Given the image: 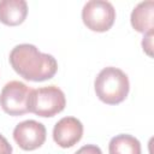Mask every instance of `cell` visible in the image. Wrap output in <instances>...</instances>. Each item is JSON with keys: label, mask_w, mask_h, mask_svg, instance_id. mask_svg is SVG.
<instances>
[{"label": "cell", "mask_w": 154, "mask_h": 154, "mask_svg": "<svg viewBox=\"0 0 154 154\" xmlns=\"http://www.w3.org/2000/svg\"><path fill=\"white\" fill-rule=\"evenodd\" d=\"M8 59L19 76L32 82L51 79L58 70V63L53 55L40 52L30 43L17 45L12 48Z\"/></svg>", "instance_id": "obj_1"}, {"label": "cell", "mask_w": 154, "mask_h": 154, "mask_svg": "<svg viewBox=\"0 0 154 154\" xmlns=\"http://www.w3.org/2000/svg\"><path fill=\"white\" fill-rule=\"evenodd\" d=\"M96 96L107 105L123 102L130 89L129 78L118 67L108 66L102 69L94 81Z\"/></svg>", "instance_id": "obj_2"}, {"label": "cell", "mask_w": 154, "mask_h": 154, "mask_svg": "<svg viewBox=\"0 0 154 154\" xmlns=\"http://www.w3.org/2000/svg\"><path fill=\"white\" fill-rule=\"evenodd\" d=\"M65 105L66 99L64 91L55 85H48L31 89L28 101V112L38 117H54L65 108Z\"/></svg>", "instance_id": "obj_3"}, {"label": "cell", "mask_w": 154, "mask_h": 154, "mask_svg": "<svg viewBox=\"0 0 154 154\" xmlns=\"http://www.w3.org/2000/svg\"><path fill=\"white\" fill-rule=\"evenodd\" d=\"M82 19L88 29L103 32L112 28L116 19V10L109 1L90 0L83 6Z\"/></svg>", "instance_id": "obj_4"}, {"label": "cell", "mask_w": 154, "mask_h": 154, "mask_svg": "<svg viewBox=\"0 0 154 154\" xmlns=\"http://www.w3.org/2000/svg\"><path fill=\"white\" fill-rule=\"evenodd\" d=\"M31 89L19 81L6 83L0 94V106L10 116H23L28 112V101Z\"/></svg>", "instance_id": "obj_5"}, {"label": "cell", "mask_w": 154, "mask_h": 154, "mask_svg": "<svg viewBox=\"0 0 154 154\" xmlns=\"http://www.w3.org/2000/svg\"><path fill=\"white\" fill-rule=\"evenodd\" d=\"M13 138L23 150H35L46 141V128L40 122L24 120L16 125Z\"/></svg>", "instance_id": "obj_6"}, {"label": "cell", "mask_w": 154, "mask_h": 154, "mask_svg": "<svg viewBox=\"0 0 154 154\" xmlns=\"http://www.w3.org/2000/svg\"><path fill=\"white\" fill-rule=\"evenodd\" d=\"M83 135V125L75 117H64L53 129V140L61 148H70L81 141Z\"/></svg>", "instance_id": "obj_7"}, {"label": "cell", "mask_w": 154, "mask_h": 154, "mask_svg": "<svg viewBox=\"0 0 154 154\" xmlns=\"http://www.w3.org/2000/svg\"><path fill=\"white\" fill-rule=\"evenodd\" d=\"M132 28L143 35L154 29V1L148 0L140 2L130 16Z\"/></svg>", "instance_id": "obj_8"}, {"label": "cell", "mask_w": 154, "mask_h": 154, "mask_svg": "<svg viewBox=\"0 0 154 154\" xmlns=\"http://www.w3.org/2000/svg\"><path fill=\"white\" fill-rule=\"evenodd\" d=\"M28 14V5L24 0H1L0 22L6 25H19Z\"/></svg>", "instance_id": "obj_9"}, {"label": "cell", "mask_w": 154, "mask_h": 154, "mask_svg": "<svg viewBox=\"0 0 154 154\" xmlns=\"http://www.w3.org/2000/svg\"><path fill=\"white\" fill-rule=\"evenodd\" d=\"M108 152L109 154H141V143L131 135L120 134L111 138Z\"/></svg>", "instance_id": "obj_10"}, {"label": "cell", "mask_w": 154, "mask_h": 154, "mask_svg": "<svg viewBox=\"0 0 154 154\" xmlns=\"http://www.w3.org/2000/svg\"><path fill=\"white\" fill-rule=\"evenodd\" d=\"M142 47H143V51L149 57L153 55V53H152V49H153V31L144 34L143 40H142Z\"/></svg>", "instance_id": "obj_11"}, {"label": "cell", "mask_w": 154, "mask_h": 154, "mask_svg": "<svg viewBox=\"0 0 154 154\" xmlns=\"http://www.w3.org/2000/svg\"><path fill=\"white\" fill-rule=\"evenodd\" d=\"M75 154H102L101 149L95 144H87L79 148Z\"/></svg>", "instance_id": "obj_12"}, {"label": "cell", "mask_w": 154, "mask_h": 154, "mask_svg": "<svg viewBox=\"0 0 154 154\" xmlns=\"http://www.w3.org/2000/svg\"><path fill=\"white\" fill-rule=\"evenodd\" d=\"M0 154H12V146L0 134Z\"/></svg>", "instance_id": "obj_13"}]
</instances>
